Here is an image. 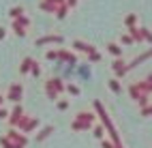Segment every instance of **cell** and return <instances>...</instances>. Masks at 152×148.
Masks as SVG:
<instances>
[{
    "label": "cell",
    "instance_id": "cell-8",
    "mask_svg": "<svg viewBox=\"0 0 152 148\" xmlns=\"http://www.w3.org/2000/svg\"><path fill=\"white\" fill-rule=\"evenodd\" d=\"M52 131H54V127H45V129L37 135V142H41V140H45V137H49V135H52Z\"/></svg>",
    "mask_w": 152,
    "mask_h": 148
},
{
    "label": "cell",
    "instance_id": "cell-2",
    "mask_svg": "<svg viewBox=\"0 0 152 148\" xmlns=\"http://www.w3.org/2000/svg\"><path fill=\"white\" fill-rule=\"evenodd\" d=\"M37 125H39L37 118H26V116H24V118H22V122H19L17 127H19V129H22L24 133H28V131H32Z\"/></svg>",
    "mask_w": 152,
    "mask_h": 148
},
{
    "label": "cell",
    "instance_id": "cell-15",
    "mask_svg": "<svg viewBox=\"0 0 152 148\" xmlns=\"http://www.w3.org/2000/svg\"><path fill=\"white\" fill-rule=\"evenodd\" d=\"M135 19H137L135 15H129V17H126V26H131V28H133V24H135Z\"/></svg>",
    "mask_w": 152,
    "mask_h": 148
},
{
    "label": "cell",
    "instance_id": "cell-4",
    "mask_svg": "<svg viewBox=\"0 0 152 148\" xmlns=\"http://www.w3.org/2000/svg\"><path fill=\"white\" fill-rule=\"evenodd\" d=\"M22 118H24V107H22V105H15V110H13V114H11V125L17 127L19 122H22Z\"/></svg>",
    "mask_w": 152,
    "mask_h": 148
},
{
    "label": "cell",
    "instance_id": "cell-11",
    "mask_svg": "<svg viewBox=\"0 0 152 148\" xmlns=\"http://www.w3.org/2000/svg\"><path fill=\"white\" fill-rule=\"evenodd\" d=\"M109 88H111V90H114L116 95H118L120 90H122V88H120V82H118V80H111V82H109Z\"/></svg>",
    "mask_w": 152,
    "mask_h": 148
},
{
    "label": "cell",
    "instance_id": "cell-5",
    "mask_svg": "<svg viewBox=\"0 0 152 148\" xmlns=\"http://www.w3.org/2000/svg\"><path fill=\"white\" fill-rule=\"evenodd\" d=\"M47 43H62V37L60 34H49V37H43V39L37 41V45H47Z\"/></svg>",
    "mask_w": 152,
    "mask_h": 148
},
{
    "label": "cell",
    "instance_id": "cell-19",
    "mask_svg": "<svg viewBox=\"0 0 152 148\" xmlns=\"http://www.w3.org/2000/svg\"><path fill=\"white\" fill-rule=\"evenodd\" d=\"M4 34H7V32H4V28H0V39H4Z\"/></svg>",
    "mask_w": 152,
    "mask_h": 148
},
{
    "label": "cell",
    "instance_id": "cell-9",
    "mask_svg": "<svg viewBox=\"0 0 152 148\" xmlns=\"http://www.w3.org/2000/svg\"><path fill=\"white\" fill-rule=\"evenodd\" d=\"M32 62H34L32 58H26V60L22 62V67H19V71H22V73H28L30 69H32Z\"/></svg>",
    "mask_w": 152,
    "mask_h": 148
},
{
    "label": "cell",
    "instance_id": "cell-10",
    "mask_svg": "<svg viewBox=\"0 0 152 148\" xmlns=\"http://www.w3.org/2000/svg\"><path fill=\"white\" fill-rule=\"evenodd\" d=\"M22 15H24V9H22V7H15V9H11V17H13V19H19Z\"/></svg>",
    "mask_w": 152,
    "mask_h": 148
},
{
    "label": "cell",
    "instance_id": "cell-12",
    "mask_svg": "<svg viewBox=\"0 0 152 148\" xmlns=\"http://www.w3.org/2000/svg\"><path fill=\"white\" fill-rule=\"evenodd\" d=\"M107 47H109V52L114 54V56H120V54H122V49H120L116 43H111V45H107Z\"/></svg>",
    "mask_w": 152,
    "mask_h": 148
},
{
    "label": "cell",
    "instance_id": "cell-7",
    "mask_svg": "<svg viewBox=\"0 0 152 148\" xmlns=\"http://www.w3.org/2000/svg\"><path fill=\"white\" fill-rule=\"evenodd\" d=\"M126 69H129V67H124L122 60H116V62H114V71H116V75H124Z\"/></svg>",
    "mask_w": 152,
    "mask_h": 148
},
{
    "label": "cell",
    "instance_id": "cell-17",
    "mask_svg": "<svg viewBox=\"0 0 152 148\" xmlns=\"http://www.w3.org/2000/svg\"><path fill=\"white\" fill-rule=\"evenodd\" d=\"M58 107H60V110H66L69 103H66V101H60V103H58Z\"/></svg>",
    "mask_w": 152,
    "mask_h": 148
},
{
    "label": "cell",
    "instance_id": "cell-14",
    "mask_svg": "<svg viewBox=\"0 0 152 148\" xmlns=\"http://www.w3.org/2000/svg\"><path fill=\"white\" fill-rule=\"evenodd\" d=\"M30 71H32V75H39L41 73V67H39L37 62H32V69H30Z\"/></svg>",
    "mask_w": 152,
    "mask_h": 148
},
{
    "label": "cell",
    "instance_id": "cell-13",
    "mask_svg": "<svg viewBox=\"0 0 152 148\" xmlns=\"http://www.w3.org/2000/svg\"><path fill=\"white\" fill-rule=\"evenodd\" d=\"M66 90H69L71 95H79V88H77V86H73V84H69V86H66Z\"/></svg>",
    "mask_w": 152,
    "mask_h": 148
},
{
    "label": "cell",
    "instance_id": "cell-1",
    "mask_svg": "<svg viewBox=\"0 0 152 148\" xmlns=\"http://www.w3.org/2000/svg\"><path fill=\"white\" fill-rule=\"evenodd\" d=\"M28 140H26V135L22 133H17V131H9L4 137H0V146L2 148H26Z\"/></svg>",
    "mask_w": 152,
    "mask_h": 148
},
{
    "label": "cell",
    "instance_id": "cell-16",
    "mask_svg": "<svg viewBox=\"0 0 152 148\" xmlns=\"http://www.w3.org/2000/svg\"><path fill=\"white\" fill-rule=\"evenodd\" d=\"M94 135H96V137H101V140H103V127H96V129H94Z\"/></svg>",
    "mask_w": 152,
    "mask_h": 148
},
{
    "label": "cell",
    "instance_id": "cell-6",
    "mask_svg": "<svg viewBox=\"0 0 152 148\" xmlns=\"http://www.w3.org/2000/svg\"><path fill=\"white\" fill-rule=\"evenodd\" d=\"M73 47L79 49V52H86V54H92V52H94V47H92V45H86V43H82V41H75Z\"/></svg>",
    "mask_w": 152,
    "mask_h": 148
},
{
    "label": "cell",
    "instance_id": "cell-3",
    "mask_svg": "<svg viewBox=\"0 0 152 148\" xmlns=\"http://www.w3.org/2000/svg\"><path fill=\"white\" fill-rule=\"evenodd\" d=\"M22 95H24V88H22V84H13L11 88H9V99H11V101H19V99H22Z\"/></svg>",
    "mask_w": 152,
    "mask_h": 148
},
{
    "label": "cell",
    "instance_id": "cell-20",
    "mask_svg": "<svg viewBox=\"0 0 152 148\" xmlns=\"http://www.w3.org/2000/svg\"><path fill=\"white\" fill-rule=\"evenodd\" d=\"M0 118H7V112L4 110H0Z\"/></svg>",
    "mask_w": 152,
    "mask_h": 148
},
{
    "label": "cell",
    "instance_id": "cell-18",
    "mask_svg": "<svg viewBox=\"0 0 152 148\" xmlns=\"http://www.w3.org/2000/svg\"><path fill=\"white\" fill-rule=\"evenodd\" d=\"M66 4H69V7H75V4H77V0H66Z\"/></svg>",
    "mask_w": 152,
    "mask_h": 148
}]
</instances>
